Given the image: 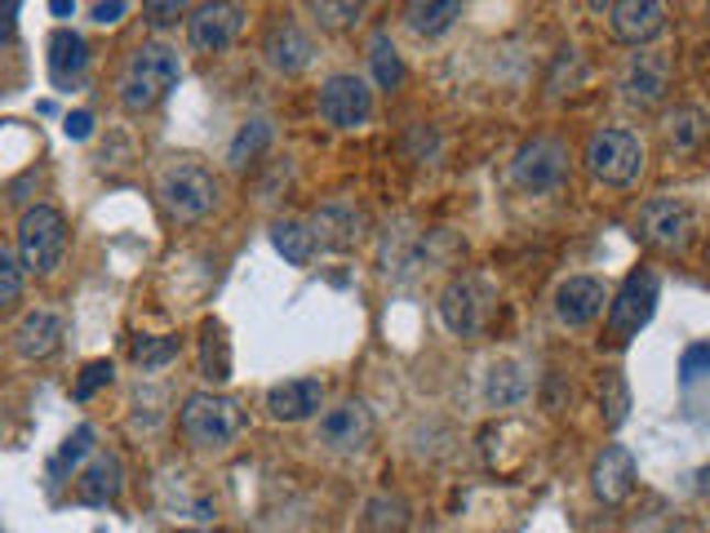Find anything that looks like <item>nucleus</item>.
<instances>
[{"mask_svg": "<svg viewBox=\"0 0 710 533\" xmlns=\"http://www.w3.org/2000/svg\"><path fill=\"white\" fill-rule=\"evenodd\" d=\"M182 80V58L169 45H138L121 71V107L125 112H152V107Z\"/></svg>", "mask_w": 710, "mask_h": 533, "instance_id": "obj_1", "label": "nucleus"}, {"mask_svg": "<svg viewBox=\"0 0 710 533\" xmlns=\"http://www.w3.org/2000/svg\"><path fill=\"white\" fill-rule=\"evenodd\" d=\"M178 426L187 445L196 449H226L235 436H241L245 426V413L231 396H213V391H196L182 400V413H178Z\"/></svg>", "mask_w": 710, "mask_h": 533, "instance_id": "obj_2", "label": "nucleus"}, {"mask_svg": "<svg viewBox=\"0 0 710 533\" xmlns=\"http://www.w3.org/2000/svg\"><path fill=\"white\" fill-rule=\"evenodd\" d=\"M156 196L169 209V219L178 223H200L204 213L218 204V178L196 165V160H174L156 178Z\"/></svg>", "mask_w": 710, "mask_h": 533, "instance_id": "obj_3", "label": "nucleus"}, {"mask_svg": "<svg viewBox=\"0 0 710 533\" xmlns=\"http://www.w3.org/2000/svg\"><path fill=\"white\" fill-rule=\"evenodd\" d=\"M581 160L604 187H635L644 174V143L631 130H596L586 138Z\"/></svg>", "mask_w": 710, "mask_h": 533, "instance_id": "obj_4", "label": "nucleus"}, {"mask_svg": "<svg viewBox=\"0 0 710 533\" xmlns=\"http://www.w3.org/2000/svg\"><path fill=\"white\" fill-rule=\"evenodd\" d=\"M67 254V219L54 204H32L19 223V258L27 271L49 276Z\"/></svg>", "mask_w": 710, "mask_h": 533, "instance_id": "obj_5", "label": "nucleus"}, {"mask_svg": "<svg viewBox=\"0 0 710 533\" xmlns=\"http://www.w3.org/2000/svg\"><path fill=\"white\" fill-rule=\"evenodd\" d=\"M653 311H657V271L653 267H640V271H631L622 280L618 298L609 302V334L618 343H631L648 325V320H653Z\"/></svg>", "mask_w": 710, "mask_h": 533, "instance_id": "obj_6", "label": "nucleus"}, {"mask_svg": "<svg viewBox=\"0 0 710 533\" xmlns=\"http://www.w3.org/2000/svg\"><path fill=\"white\" fill-rule=\"evenodd\" d=\"M692 232H697V219H692V209L684 204V200H648L644 209H640V227H635V236L644 241V245H653V249H666V254H679V249H688V241H692Z\"/></svg>", "mask_w": 710, "mask_h": 533, "instance_id": "obj_7", "label": "nucleus"}, {"mask_svg": "<svg viewBox=\"0 0 710 533\" xmlns=\"http://www.w3.org/2000/svg\"><path fill=\"white\" fill-rule=\"evenodd\" d=\"M515 182L533 196H546V191H559L564 178H568V147L559 138H533L520 147L515 165H511Z\"/></svg>", "mask_w": 710, "mask_h": 533, "instance_id": "obj_8", "label": "nucleus"}, {"mask_svg": "<svg viewBox=\"0 0 710 533\" xmlns=\"http://www.w3.org/2000/svg\"><path fill=\"white\" fill-rule=\"evenodd\" d=\"M485 315H489L485 280H476V276H453L444 285V293H440V320H444L448 334L476 338L485 330Z\"/></svg>", "mask_w": 710, "mask_h": 533, "instance_id": "obj_9", "label": "nucleus"}, {"mask_svg": "<svg viewBox=\"0 0 710 533\" xmlns=\"http://www.w3.org/2000/svg\"><path fill=\"white\" fill-rule=\"evenodd\" d=\"M369 441H374V413L365 400H342L315 426V445H324L329 454H360Z\"/></svg>", "mask_w": 710, "mask_h": 533, "instance_id": "obj_10", "label": "nucleus"}, {"mask_svg": "<svg viewBox=\"0 0 710 533\" xmlns=\"http://www.w3.org/2000/svg\"><path fill=\"white\" fill-rule=\"evenodd\" d=\"M320 116L337 130H360L374 116V89L360 76H329L320 89Z\"/></svg>", "mask_w": 710, "mask_h": 533, "instance_id": "obj_11", "label": "nucleus"}, {"mask_svg": "<svg viewBox=\"0 0 710 533\" xmlns=\"http://www.w3.org/2000/svg\"><path fill=\"white\" fill-rule=\"evenodd\" d=\"M245 27V5H200L187 19V41L200 54H222Z\"/></svg>", "mask_w": 710, "mask_h": 533, "instance_id": "obj_12", "label": "nucleus"}, {"mask_svg": "<svg viewBox=\"0 0 710 533\" xmlns=\"http://www.w3.org/2000/svg\"><path fill=\"white\" fill-rule=\"evenodd\" d=\"M666 89H670V54H662V49H640V54H631V63H626V71H622V93H626L631 102L648 107V102H662Z\"/></svg>", "mask_w": 710, "mask_h": 533, "instance_id": "obj_13", "label": "nucleus"}, {"mask_svg": "<svg viewBox=\"0 0 710 533\" xmlns=\"http://www.w3.org/2000/svg\"><path fill=\"white\" fill-rule=\"evenodd\" d=\"M307 227H311V241L320 249H351L355 241L365 236V213L355 204H346V200H329V204H320L311 213Z\"/></svg>", "mask_w": 710, "mask_h": 533, "instance_id": "obj_14", "label": "nucleus"}, {"mask_svg": "<svg viewBox=\"0 0 710 533\" xmlns=\"http://www.w3.org/2000/svg\"><path fill=\"white\" fill-rule=\"evenodd\" d=\"M609 293L596 276H568L559 289H555V315H559V325L568 330H586L590 320H596L604 311Z\"/></svg>", "mask_w": 710, "mask_h": 533, "instance_id": "obj_15", "label": "nucleus"}, {"mask_svg": "<svg viewBox=\"0 0 710 533\" xmlns=\"http://www.w3.org/2000/svg\"><path fill=\"white\" fill-rule=\"evenodd\" d=\"M604 14H609L613 36L626 45H644L666 27V5H657V0H618Z\"/></svg>", "mask_w": 710, "mask_h": 533, "instance_id": "obj_16", "label": "nucleus"}, {"mask_svg": "<svg viewBox=\"0 0 710 533\" xmlns=\"http://www.w3.org/2000/svg\"><path fill=\"white\" fill-rule=\"evenodd\" d=\"M590 485L604 502H626L635 489V458L626 445H604L596 467H590Z\"/></svg>", "mask_w": 710, "mask_h": 533, "instance_id": "obj_17", "label": "nucleus"}, {"mask_svg": "<svg viewBox=\"0 0 710 533\" xmlns=\"http://www.w3.org/2000/svg\"><path fill=\"white\" fill-rule=\"evenodd\" d=\"M263 54H267V63H271L280 76H298V71L311 67L315 45H311V36H307L298 23H276V27L267 32V41H263Z\"/></svg>", "mask_w": 710, "mask_h": 533, "instance_id": "obj_18", "label": "nucleus"}, {"mask_svg": "<svg viewBox=\"0 0 710 533\" xmlns=\"http://www.w3.org/2000/svg\"><path fill=\"white\" fill-rule=\"evenodd\" d=\"M324 404V382L320 378H289L267 391V413L276 422H302Z\"/></svg>", "mask_w": 710, "mask_h": 533, "instance_id": "obj_19", "label": "nucleus"}, {"mask_svg": "<svg viewBox=\"0 0 710 533\" xmlns=\"http://www.w3.org/2000/svg\"><path fill=\"white\" fill-rule=\"evenodd\" d=\"M58 343H63V315L45 311V307L27 311L14 330V347H19L23 360H45V356L58 352Z\"/></svg>", "mask_w": 710, "mask_h": 533, "instance_id": "obj_20", "label": "nucleus"}, {"mask_svg": "<svg viewBox=\"0 0 710 533\" xmlns=\"http://www.w3.org/2000/svg\"><path fill=\"white\" fill-rule=\"evenodd\" d=\"M85 67H89V45H85V36H76V32H54L49 36V80L58 85V89H67V85H76L80 76H85Z\"/></svg>", "mask_w": 710, "mask_h": 533, "instance_id": "obj_21", "label": "nucleus"}, {"mask_svg": "<svg viewBox=\"0 0 710 533\" xmlns=\"http://www.w3.org/2000/svg\"><path fill=\"white\" fill-rule=\"evenodd\" d=\"M662 134H666V147L670 152H679V156H688V152H697L706 138H710V112H701V107H675V112L662 121Z\"/></svg>", "mask_w": 710, "mask_h": 533, "instance_id": "obj_22", "label": "nucleus"}, {"mask_svg": "<svg viewBox=\"0 0 710 533\" xmlns=\"http://www.w3.org/2000/svg\"><path fill=\"white\" fill-rule=\"evenodd\" d=\"M115 493H121V463L111 454H98L85 467V476L76 480V498L85 507H107V502H115Z\"/></svg>", "mask_w": 710, "mask_h": 533, "instance_id": "obj_23", "label": "nucleus"}, {"mask_svg": "<svg viewBox=\"0 0 710 533\" xmlns=\"http://www.w3.org/2000/svg\"><path fill=\"white\" fill-rule=\"evenodd\" d=\"M529 396V374L515 365V360H498L493 369H489V378H485V400L493 404V409H511V404H520Z\"/></svg>", "mask_w": 710, "mask_h": 533, "instance_id": "obj_24", "label": "nucleus"}, {"mask_svg": "<svg viewBox=\"0 0 710 533\" xmlns=\"http://www.w3.org/2000/svg\"><path fill=\"white\" fill-rule=\"evenodd\" d=\"M457 19H462V5H457V0H418V5L404 10V23H409L418 36H440V32H448Z\"/></svg>", "mask_w": 710, "mask_h": 533, "instance_id": "obj_25", "label": "nucleus"}, {"mask_svg": "<svg viewBox=\"0 0 710 533\" xmlns=\"http://www.w3.org/2000/svg\"><path fill=\"white\" fill-rule=\"evenodd\" d=\"M267 147H271V121H263V116H258V121H245L241 134H235L231 147H226V165H231V169H245V165L258 160Z\"/></svg>", "mask_w": 710, "mask_h": 533, "instance_id": "obj_26", "label": "nucleus"}, {"mask_svg": "<svg viewBox=\"0 0 710 533\" xmlns=\"http://www.w3.org/2000/svg\"><path fill=\"white\" fill-rule=\"evenodd\" d=\"M271 245H276V254L289 263V267H307L311 258H315V241H311V227L307 223H276L271 227Z\"/></svg>", "mask_w": 710, "mask_h": 533, "instance_id": "obj_27", "label": "nucleus"}, {"mask_svg": "<svg viewBox=\"0 0 710 533\" xmlns=\"http://www.w3.org/2000/svg\"><path fill=\"white\" fill-rule=\"evenodd\" d=\"M365 529L369 533H404L409 529V502L396 493H378L365 507Z\"/></svg>", "mask_w": 710, "mask_h": 533, "instance_id": "obj_28", "label": "nucleus"}, {"mask_svg": "<svg viewBox=\"0 0 710 533\" xmlns=\"http://www.w3.org/2000/svg\"><path fill=\"white\" fill-rule=\"evenodd\" d=\"M200 374L209 378V382H226L231 378V347H226V338H222V330L213 325H204V338H200Z\"/></svg>", "mask_w": 710, "mask_h": 533, "instance_id": "obj_29", "label": "nucleus"}, {"mask_svg": "<svg viewBox=\"0 0 710 533\" xmlns=\"http://www.w3.org/2000/svg\"><path fill=\"white\" fill-rule=\"evenodd\" d=\"M369 67H374V80L382 89H396L404 80V63H400V54H396V45H391L387 32H374V41H369Z\"/></svg>", "mask_w": 710, "mask_h": 533, "instance_id": "obj_30", "label": "nucleus"}, {"mask_svg": "<svg viewBox=\"0 0 710 533\" xmlns=\"http://www.w3.org/2000/svg\"><path fill=\"white\" fill-rule=\"evenodd\" d=\"M600 413H604V426H618L626 422V413H631V391H626V378L618 374V369H609L604 378H600Z\"/></svg>", "mask_w": 710, "mask_h": 533, "instance_id": "obj_31", "label": "nucleus"}, {"mask_svg": "<svg viewBox=\"0 0 710 533\" xmlns=\"http://www.w3.org/2000/svg\"><path fill=\"white\" fill-rule=\"evenodd\" d=\"M178 352H182V338H178V334H156V338H138V343H134L138 369H165Z\"/></svg>", "mask_w": 710, "mask_h": 533, "instance_id": "obj_32", "label": "nucleus"}, {"mask_svg": "<svg viewBox=\"0 0 710 533\" xmlns=\"http://www.w3.org/2000/svg\"><path fill=\"white\" fill-rule=\"evenodd\" d=\"M23 258L0 245V307H14L23 298Z\"/></svg>", "mask_w": 710, "mask_h": 533, "instance_id": "obj_33", "label": "nucleus"}, {"mask_svg": "<svg viewBox=\"0 0 710 533\" xmlns=\"http://www.w3.org/2000/svg\"><path fill=\"white\" fill-rule=\"evenodd\" d=\"M89 449H93V426H76V432L63 441L58 458L49 463V471H54V476H63V471H67V467H76V463H80Z\"/></svg>", "mask_w": 710, "mask_h": 533, "instance_id": "obj_34", "label": "nucleus"}, {"mask_svg": "<svg viewBox=\"0 0 710 533\" xmlns=\"http://www.w3.org/2000/svg\"><path fill=\"white\" fill-rule=\"evenodd\" d=\"M111 378H115V365H111V360H89V365L80 369V378H76L71 396H76V400H89V396H93V391H102Z\"/></svg>", "mask_w": 710, "mask_h": 533, "instance_id": "obj_35", "label": "nucleus"}, {"mask_svg": "<svg viewBox=\"0 0 710 533\" xmlns=\"http://www.w3.org/2000/svg\"><path fill=\"white\" fill-rule=\"evenodd\" d=\"M311 14H315V23H324V27H346V23H355V19L365 14V5H351V0H346V5H329V0H315Z\"/></svg>", "mask_w": 710, "mask_h": 533, "instance_id": "obj_36", "label": "nucleus"}, {"mask_svg": "<svg viewBox=\"0 0 710 533\" xmlns=\"http://www.w3.org/2000/svg\"><path fill=\"white\" fill-rule=\"evenodd\" d=\"M182 14H187L182 0H147V5H143V19H147L152 27H174Z\"/></svg>", "mask_w": 710, "mask_h": 533, "instance_id": "obj_37", "label": "nucleus"}, {"mask_svg": "<svg viewBox=\"0 0 710 533\" xmlns=\"http://www.w3.org/2000/svg\"><path fill=\"white\" fill-rule=\"evenodd\" d=\"M679 374H684V382H692V378H706V374H710V343H697V347H688V352H684V360H679Z\"/></svg>", "mask_w": 710, "mask_h": 533, "instance_id": "obj_38", "label": "nucleus"}, {"mask_svg": "<svg viewBox=\"0 0 710 533\" xmlns=\"http://www.w3.org/2000/svg\"><path fill=\"white\" fill-rule=\"evenodd\" d=\"M125 10H130L125 0H111V5L102 0V5H93V23H98V27H111V23H121V19H125Z\"/></svg>", "mask_w": 710, "mask_h": 533, "instance_id": "obj_39", "label": "nucleus"}, {"mask_svg": "<svg viewBox=\"0 0 710 533\" xmlns=\"http://www.w3.org/2000/svg\"><path fill=\"white\" fill-rule=\"evenodd\" d=\"M63 130H67V138H76V143H80V138H89V134H93V116H89V112H71V116L63 121Z\"/></svg>", "mask_w": 710, "mask_h": 533, "instance_id": "obj_40", "label": "nucleus"}, {"mask_svg": "<svg viewBox=\"0 0 710 533\" xmlns=\"http://www.w3.org/2000/svg\"><path fill=\"white\" fill-rule=\"evenodd\" d=\"M14 32H19V5H5L0 10V45H10Z\"/></svg>", "mask_w": 710, "mask_h": 533, "instance_id": "obj_41", "label": "nucleus"}, {"mask_svg": "<svg viewBox=\"0 0 710 533\" xmlns=\"http://www.w3.org/2000/svg\"><path fill=\"white\" fill-rule=\"evenodd\" d=\"M58 19H67V14H76V5H71V0H54V5H49Z\"/></svg>", "mask_w": 710, "mask_h": 533, "instance_id": "obj_42", "label": "nucleus"}, {"mask_svg": "<svg viewBox=\"0 0 710 533\" xmlns=\"http://www.w3.org/2000/svg\"><path fill=\"white\" fill-rule=\"evenodd\" d=\"M182 533H218V529H182Z\"/></svg>", "mask_w": 710, "mask_h": 533, "instance_id": "obj_43", "label": "nucleus"}]
</instances>
